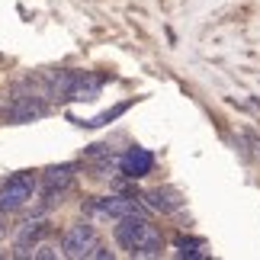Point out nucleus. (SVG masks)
I'll use <instances>...</instances> for the list:
<instances>
[{
	"label": "nucleus",
	"mask_w": 260,
	"mask_h": 260,
	"mask_svg": "<svg viewBox=\"0 0 260 260\" xmlns=\"http://www.w3.org/2000/svg\"><path fill=\"white\" fill-rule=\"evenodd\" d=\"M116 241L125 247L132 257L145 260V257H161V247H164V238L161 232L148 222L145 215H125L119 218L116 225Z\"/></svg>",
	"instance_id": "f257e3e1"
},
{
	"label": "nucleus",
	"mask_w": 260,
	"mask_h": 260,
	"mask_svg": "<svg viewBox=\"0 0 260 260\" xmlns=\"http://www.w3.org/2000/svg\"><path fill=\"white\" fill-rule=\"evenodd\" d=\"M36 189H39V180H36L32 171L13 174L0 186V212H16V209H23L29 199L36 196Z\"/></svg>",
	"instance_id": "f03ea898"
},
{
	"label": "nucleus",
	"mask_w": 260,
	"mask_h": 260,
	"mask_svg": "<svg viewBox=\"0 0 260 260\" xmlns=\"http://www.w3.org/2000/svg\"><path fill=\"white\" fill-rule=\"evenodd\" d=\"M93 244H96V232H93L87 222L71 225V228L64 232V238H61V251H64V257H71V260L87 257L90 251H93Z\"/></svg>",
	"instance_id": "7ed1b4c3"
},
{
	"label": "nucleus",
	"mask_w": 260,
	"mask_h": 260,
	"mask_svg": "<svg viewBox=\"0 0 260 260\" xmlns=\"http://www.w3.org/2000/svg\"><path fill=\"white\" fill-rule=\"evenodd\" d=\"M74 183V164H58L48 167L42 174V186H45V209H52L55 203H61V196L68 193V186Z\"/></svg>",
	"instance_id": "20e7f679"
},
{
	"label": "nucleus",
	"mask_w": 260,
	"mask_h": 260,
	"mask_svg": "<svg viewBox=\"0 0 260 260\" xmlns=\"http://www.w3.org/2000/svg\"><path fill=\"white\" fill-rule=\"evenodd\" d=\"M90 212L96 215H113V218H125V215H145V209L135 203V199L125 196H100L90 203Z\"/></svg>",
	"instance_id": "39448f33"
},
{
	"label": "nucleus",
	"mask_w": 260,
	"mask_h": 260,
	"mask_svg": "<svg viewBox=\"0 0 260 260\" xmlns=\"http://www.w3.org/2000/svg\"><path fill=\"white\" fill-rule=\"evenodd\" d=\"M142 199L154 209V212H164V215H174V212L183 209V196H180L174 186H154V189H148Z\"/></svg>",
	"instance_id": "423d86ee"
},
{
	"label": "nucleus",
	"mask_w": 260,
	"mask_h": 260,
	"mask_svg": "<svg viewBox=\"0 0 260 260\" xmlns=\"http://www.w3.org/2000/svg\"><path fill=\"white\" fill-rule=\"evenodd\" d=\"M84 164H90L93 167V177H113V171H116V164L122 167V157H116V151L109 145H93L90 151L84 154Z\"/></svg>",
	"instance_id": "0eeeda50"
},
{
	"label": "nucleus",
	"mask_w": 260,
	"mask_h": 260,
	"mask_svg": "<svg viewBox=\"0 0 260 260\" xmlns=\"http://www.w3.org/2000/svg\"><path fill=\"white\" fill-rule=\"evenodd\" d=\"M151 167H154V154L148 151V148H128V151L122 154V174L125 177H145V174H151Z\"/></svg>",
	"instance_id": "6e6552de"
},
{
	"label": "nucleus",
	"mask_w": 260,
	"mask_h": 260,
	"mask_svg": "<svg viewBox=\"0 0 260 260\" xmlns=\"http://www.w3.org/2000/svg\"><path fill=\"white\" fill-rule=\"evenodd\" d=\"M45 235V222L42 218H32L16 232V257H29V247L39 244V238Z\"/></svg>",
	"instance_id": "1a4fd4ad"
},
{
	"label": "nucleus",
	"mask_w": 260,
	"mask_h": 260,
	"mask_svg": "<svg viewBox=\"0 0 260 260\" xmlns=\"http://www.w3.org/2000/svg\"><path fill=\"white\" fill-rule=\"evenodd\" d=\"M128 109V103H119L116 109H109V113H100V116H93V119H87V122H81V125H87V128H96V125H106L109 119H116V116H122Z\"/></svg>",
	"instance_id": "9d476101"
},
{
	"label": "nucleus",
	"mask_w": 260,
	"mask_h": 260,
	"mask_svg": "<svg viewBox=\"0 0 260 260\" xmlns=\"http://www.w3.org/2000/svg\"><path fill=\"white\" fill-rule=\"evenodd\" d=\"M64 251H58L55 244H36L32 251H29V257H36V260H58Z\"/></svg>",
	"instance_id": "9b49d317"
},
{
	"label": "nucleus",
	"mask_w": 260,
	"mask_h": 260,
	"mask_svg": "<svg viewBox=\"0 0 260 260\" xmlns=\"http://www.w3.org/2000/svg\"><path fill=\"white\" fill-rule=\"evenodd\" d=\"M180 257H199V241H189V238H177Z\"/></svg>",
	"instance_id": "f8f14e48"
},
{
	"label": "nucleus",
	"mask_w": 260,
	"mask_h": 260,
	"mask_svg": "<svg viewBox=\"0 0 260 260\" xmlns=\"http://www.w3.org/2000/svg\"><path fill=\"white\" fill-rule=\"evenodd\" d=\"M87 257H90V260H113V251H106L103 244H93V251H90Z\"/></svg>",
	"instance_id": "ddd939ff"
},
{
	"label": "nucleus",
	"mask_w": 260,
	"mask_h": 260,
	"mask_svg": "<svg viewBox=\"0 0 260 260\" xmlns=\"http://www.w3.org/2000/svg\"><path fill=\"white\" fill-rule=\"evenodd\" d=\"M0 215H4V212H0ZM4 235H7V222L0 218V238H4Z\"/></svg>",
	"instance_id": "4468645a"
}]
</instances>
